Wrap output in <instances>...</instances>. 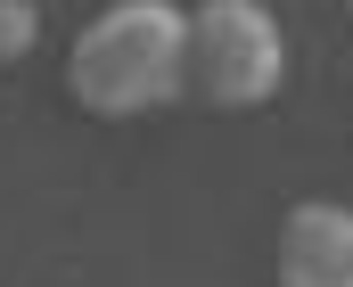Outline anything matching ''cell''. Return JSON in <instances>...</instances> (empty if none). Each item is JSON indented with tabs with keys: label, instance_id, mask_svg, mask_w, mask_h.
Segmentation results:
<instances>
[{
	"label": "cell",
	"instance_id": "1",
	"mask_svg": "<svg viewBox=\"0 0 353 287\" xmlns=\"http://www.w3.org/2000/svg\"><path fill=\"white\" fill-rule=\"evenodd\" d=\"M66 83L107 123L181 98L189 91V17L173 0H115V8H99L74 33V50H66Z\"/></svg>",
	"mask_w": 353,
	"mask_h": 287
},
{
	"label": "cell",
	"instance_id": "2",
	"mask_svg": "<svg viewBox=\"0 0 353 287\" xmlns=\"http://www.w3.org/2000/svg\"><path fill=\"white\" fill-rule=\"evenodd\" d=\"M288 74V41L263 0H197L189 8V91L214 107H263Z\"/></svg>",
	"mask_w": 353,
	"mask_h": 287
},
{
	"label": "cell",
	"instance_id": "3",
	"mask_svg": "<svg viewBox=\"0 0 353 287\" xmlns=\"http://www.w3.org/2000/svg\"><path fill=\"white\" fill-rule=\"evenodd\" d=\"M271 271H279V287H353V205H337V197L288 205Z\"/></svg>",
	"mask_w": 353,
	"mask_h": 287
},
{
	"label": "cell",
	"instance_id": "4",
	"mask_svg": "<svg viewBox=\"0 0 353 287\" xmlns=\"http://www.w3.org/2000/svg\"><path fill=\"white\" fill-rule=\"evenodd\" d=\"M33 33H41V8L33 0H0V66L33 58Z\"/></svg>",
	"mask_w": 353,
	"mask_h": 287
},
{
	"label": "cell",
	"instance_id": "5",
	"mask_svg": "<svg viewBox=\"0 0 353 287\" xmlns=\"http://www.w3.org/2000/svg\"><path fill=\"white\" fill-rule=\"evenodd\" d=\"M345 17H353V0H345Z\"/></svg>",
	"mask_w": 353,
	"mask_h": 287
}]
</instances>
